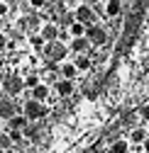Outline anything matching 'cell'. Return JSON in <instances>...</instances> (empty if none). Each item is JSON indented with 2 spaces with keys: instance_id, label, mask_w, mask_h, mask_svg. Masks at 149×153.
I'll use <instances>...</instances> for the list:
<instances>
[{
  "instance_id": "obj_7",
  "label": "cell",
  "mask_w": 149,
  "mask_h": 153,
  "mask_svg": "<svg viewBox=\"0 0 149 153\" xmlns=\"http://www.w3.org/2000/svg\"><path fill=\"white\" fill-rule=\"evenodd\" d=\"M15 114H17V105H15V100H12V97H5L3 102H0V119L10 122Z\"/></svg>"
},
{
  "instance_id": "obj_27",
  "label": "cell",
  "mask_w": 149,
  "mask_h": 153,
  "mask_svg": "<svg viewBox=\"0 0 149 153\" xmlns=\"http://www.w3.org/2000/svg\"><path fill=\"white\" fill-rule=\"evenodd\" d=\"M64 3H66V5H76L78 0H64Z\"/></svg>"
},
{
  "instance_id": "obj_2",
  "label": "cell",
  "mask_w": 149,
  "mask_h": 153,
  "mask_svg": "<svg viewBox=\"0 0 149 153\" xmlns=\"http://www.w3.org/2000/svg\"><path fill=\"white\" fill-rule=\"evenodd\" d=\"M66 53H68V46H64L61 42H49V44L44 46V56H47V61H51V63L64 61Z\"/></svg>"
},
{
  "instance_id": "obj_5",
  "label": "cell",
  "mask_w": 149,
  "mask_h": 153,
  "mask_svg": "<svg viewBox=\"0 0 149 153\" xmlns=\"http://www.w3.org/2000/svg\"><path fill=\"white\" fill-rule=\"evenodd\" d=\"M22 88H25V78H20V75H10V78L3 80V90L8 92V97H12V95H17V92H22Z\"/></svg>"
},
{
  "instance_id": "obj_15",
  "label": "cell",
  "mask_w": 149,
  "mask_h": 153,
  "mask_svg": "<svg viewBox=\"0 0 149 153\" xmlns=\"http://www.w3.org/2000/svg\"><path fill=\"white\" fill-rule=\"evenodd\" d=\"M86 25H81V22H73L71 27H68V34H71V39H78V36H86Z\"/></svg>"
},
{
  "instance_id": "obj_19",
  "label": "cell",
  "mask_w": 149,
  "mask_h": 153,
  "mask_svg": "<svg viewBox=\"0 0 149 153\" xmlns=\"http://www.w3.org/2000/svg\"><path fill=\"white\" fill-rule=\"evenodd\" d=\"M10 146H12V139L8 136V134H0V153H3V151H10Z\"/></svg>"
},
{
  "instance_id": "obj_8",
  "label": "cell",
  "mask_w": 149,
  "mask_h": 153,
  "mask_svg": "<svg viewBox=\"0 0 149 153\" xmlns=\"http://www.w3.org/2000/svg\"><path fill=\"white\" fill-rule=\"evenodd\" d=\"M90 46H93V44L86 39V36H78V39H71V46H68V49H71L73 53H78V56H81V53H86Z\"/></svg>"
},
{
  "instance_id": "obj_9",
  "label": "cell",
  "mask_w": 149,
  "mask_h": 153,
  "mask_svg": "<svg viewBox=\"0 0 149 153\" xmlns=\"http://www.w3.org/2000/svg\"><path fill=\"white\" fill-rule=\"evenodd\" d=\"M56 95L59 97H71L73 95V80H66V78L56 80Z\"/></svg>"
},
{
  "instance_id": "obj_24",
  "label": "cell",
  "mask_w": 149,
  "mask_h": 153,
  "mask_svg": "<svg viewBox=\"0 0 149 153\" xmlns=\"http://www.w3.org/2000/svg\"><path fill=\"white\" fill-rule=\"evenodd\" d=\"M10 12V3H5V0H0V17H5Z\"/></svg>"
},
{
  "instance_id": "obj_6",
  "label": "cell",
  "mask_w": 149,
  "mask_h": 153,
  "mask_svg": "<svg viewBox=\"0 0 149 153\" xmlns=\"http://www.w3.org/2000/svg\"><path fill=\"white\" fill-rule=\"evenodd\" d=\"M39 34L44 36V42L49 44V42H59V34H61V29H59V25H56V22H47V25H42Z\"/></svg>"
},
{
  "instance_id": "obj_11",
  "label": "cell",
  "mask_w": 149,
  "mask_h": 153,
  "mask_svg": "<svg viewBox=\"0 0 149 153\" xmlns=\"http://www.w3.org/2000/svg\"><path fill=\"white\" fill-rule=\"evenodd\" d=\"M32 92V100H37V102H44L47 97H49V88L44 85V83H39V85H37L34 90H29Z\"/></svg>"
},
{
  "instance_id": "obj_25",
  "label": "cell",
  "mask_w": 149,
  "mask_h": 153,
  "mask_svg": "<svg viewBox=\"0 0 149 153\" xmlns=\"http://www.w3.org/2000/svg\"><path fill=\"white\" fill-rule=\"evenodd\" d=\"M142 117H144V122H149V105L142 107Z\"/></svg>"
},
{
  "instance_id": "obj_3",
  "label": "cell",
  "mask_w": 149,
  "mask_h": 153,
  "mask_svg": "<svg viewBox=\"0 0 149 153\" xmlns=\"http://www.w3.org/2000/svg\"><path fill=\"white\" fill-rule=\"evenodd\" d=\"M86 39H88L93 46H103V44L108 42V32H105L103 27H98V25H90V27L86 29Z\"/></svg>"
},
{
  "instance_id": "obj_1",
  "label": "cell",
  "mask_w": 149,
  "mask_h": 153,
  "mask_svg": "<svg viewBox=\"0 0 149 153\" xmlns=\"http://www.w3.org/2000/svg\"><path fill=\"white\" fill-rule=\"evenodd\" d=\"M22 114H25L29 122H37V119L47 117V105H44V102H37V100L29 97V100L22 105Z\"/></svg>"
},
{
  "instance_id": "obj_13",
  "label": "cell",
  "mask_w": 149,
  "mask_h": 153,
  "mask_svg": "<svg viewBox=\"0 0 149 153\" xmlns=\"http://www.w3.org/2000/svg\"><path fill=\"white\" fill-rule=\"evenodd\" d=\"M110 153H129V141H125V139L113 141L110 143Z\"/></svg>"
},
{
  "instance_id": "obj_28",
  "label": "cell",
  "mask_w": 149,
  "mask_h": 153,
  "mask_svg": "<svg viewBox=\"0 0 149 153\" xmlns=\"http://www.w3.org/2000/svg\"><path fill=\"white\" fill-rule=\"evenodd\" d=\"M93 3H96V0H83V5H93Z\"/></svg>"
},
{
  "instance_id": "obj_14",
  "label": "cell",
  "mask_w": 149,
  "mask_h": 153,
  "mask_svg": "<svg viewBox=\"0 0 149 153\" xmlns=\"http://www.w3.org/2000/svg\"><path fill=\"white\" fill-rule=\"evenodd\" d=\"M78 75V68L73 66V63H61V78H66V80H73Z\"/></svg>"
},
{
  "instance_id": "obj_16",
  "label": "cell",
  "mask_w": 149,
  "mask_h": 153,
  "mask_svg": "<svg viewBox=\"0 0 149 153\" xmlns=\"http://www.w3.org/2000/svg\"><path fill=\"white\" fill-rule=\"evenodd\" d=\"M73 66L78 68V73H81V71H88V68H90V59H88L86 53H81V56H76V61H73Z\"/></svg>"
},
{
  "instance_id": "obj_26",
  "label": "cell",
  "mask_w": 149,
  "mask_h": 153,
  "mask_svg": "<svg viewBox=\"0 0 149 153\" xmlns=\"http://www.w3.org/2000/svg\"><path fill=\"white\" fill-rule=\"evenodd\" d=\"M142 146H144V151H147V153H149V136H147V141H144V143H142Z\"/></svg>"
},
{
  "instance_id": "obj_23",
  "label": "cell",
  "mask_w": 149,
  "mask_h": 153,
  "mask_svg": "<svg viewBox=\"0 0 149 153\" xmlns=\"http://www.w3.org/2000/svg\"><path fill=\"white\" fill-rule=\"evenodd\" d=\"M29 7H34V10H42V7H47V0H29Z\"/></svg>"
},
{
  "instance_id": "obj_12",
  "label": "cell",
  "mask_w": 149,
  "mask_h": 153,
  "mask_svg": "<svg viewBox=\"0 0 149 153\" xmlns=\"http://www.w3.org/2000/svg\"><path fill=\"white\" fill-rule=\"evenodd\" d=\"M120 10H122V3H120V0H108V5H105V15H108V17H117Z\"/></svg>"
},
{
  "instance_id": "obj_30",
  "label": "cell",
  "mask_w": 149,
  "mask_h": 153,
  "mask_svg": "<svg viewBox=\"0 0 149 153\" xmlns=\"http://www.w3.org/2000/svg\"><path fill=\"white\" fill-rule=\"evenodd\" d=\"M129 153H132V151H129Z\"/></svg>"
},
{
  "instance_id": "obj_4",
  "label": "cell",
  "mask_w": 149,
  "mask_h": 153,
  "mask_svg": "<svg viewBox=\"0 0 149 153\" xmlns=\"http://www.w3.org/2000/svg\"><path fill=\"white\" fill-rule=\"evenodd\" d=\"M73 15H76V22H81V25H86V27L96 25V12H93L90 5H83V3H81L76 10H73Z\"/></svg>"
},
{
  "instance_id": "obj_17",
  "label": "cell",
  "mask_w": 149,
  "mask_h": 153,
  "mask_svg": "<svg viewBox=\"0 0 149 153\" xmlns=\"http://www.w3.org/2000/svg\"><path fill=\"white\" fill-rule=\"evenodd\" d=\"M147 136H149V134H147L144 129H135L132 134H129V141H132V143H144Z\"/></svg>"
},
{
  "instance_id": "obj_21",
  "label": "cell",
  "mask_w": 149,
  "mask_h": 153,
  "mask_svg": "<svg viewBox=\"0 0 149 153\" xmlns=\"http://www.w3.org/2000/svg\"><path fill=\"white\" fill-rule=\"evenodd\" d=\"M29 42H32V46H34V49H44V46H47V42H44V36H42V34H34Z\"/></svg>"
},
{
  "instance_id": "obj_22",
  "label": "cell",
  "mask_w": 149,
  "mask_h": 153,
  "mask_svg": "<svg viewBox=\"0 0 149 153\" xmlns=\"http://www.w3.org/2000/svg\"><path fill=\"white\" fill-rule=\"evenodd\" d=\"M8 46H10V42H8V34H5V32H0V53H3Z\"/></svg>"
},
{
  "instance_id": "obj_29",
  "label": "cell",
  "mask_w": 149,
  "mask_h": 153,
  "mask_svg": "<svg viewBox=\"0 0 149 153\" xmlns=\"http://www.w3.org/2000/svg\"><path fill=\"white\" fill-rule=\"evenodd\" d=\"M0 25H3V17H0Z\"/></svg>"
},
{
  "instance_id": "obj_18",
  "label": "cell",
  "mask_w": 149,
  "mask_h": 153,
  "mask_svg": "<svg viewBox=\"0 0 149 153\" xmlns=\"http://www.w3.org/2000/svg\"><path fill=\"white\" fill-rule=\"evenodd\" d=\"M39 83H42V80H39V75H37V73H29L27 78H25V88H27V90H34Z\"/></svg>"
},
{
  "instance_id": "obj_20",
  "label": "cell",
  "mask_w": 149,
  "mask_h": 153,
  "mask_svg": "<svg viewBox=\"0 0 149 153\" xmlns=\"http://www.w3.org/2000/svg\"><path fill=\"white\" fill-rule=\"evenodd\" d=\"M8 136L12 139V143H25V141H22L25 134H22V131H17V129H10V131H8Z\"/></svg>"
},
{
  "instance_id": "obj_10",
  "label": "cell",
  "mask_w": 149,
  "mask_h": 153,
  "mask_svg": "<svg viewBox=\"0 0 149 153\" xmlns=\"http://www.w3.org/2000/svg\"><path fill=\"white\" fill-rule=\"evenodd\" d=\"M27 124H29V119L25 117V114H15V117L8 122V126H10V129H17V131H25Z\"/></svg>"
}]
</instances>
